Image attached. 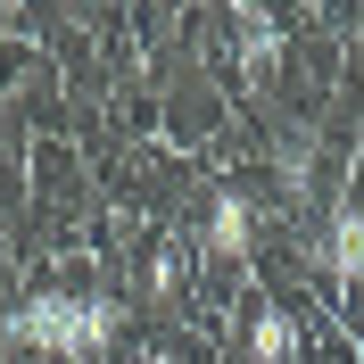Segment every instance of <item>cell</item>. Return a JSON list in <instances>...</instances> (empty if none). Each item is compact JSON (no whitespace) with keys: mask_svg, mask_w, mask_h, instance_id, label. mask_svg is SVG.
<instances>
[{"mask_svg":"<svg viewBox=\"0 0 364 364\" xmlns=\"http://www.w3.org/2000/svg\"><path fill=\"white\" fill-rule=\"evenodd\" d=\"M0 331L17 348H33V356H100L124 331V306L116 298H83V290H33L25 306H9Z\"/></svg>","mask_w":364,"mask_h":364,"instance_id":"obj_1","label":"cell"},{"mask_svg":"<svg viewBox=\"0 0 364 364\" xmlns=\"http://www.w3.org/2000/svg\"><path fill=\"white\" fill-rule=\"evenodd\" d=\"M199 249L215 257V265H240V257L257 249V207L240 199V191H215V199H207V224H199Z\"/></svg>","mask_w":364,"mask_h":364,"instance_id":"obj_2","label":"cell"},{"mask_svg":"<svg viewBox=\"0 0 364 364\" xmlns=\"http://www.w3.org/2000/svg\"><path fill=\"white\" fill-rule=\"evenodd\" d=\"M323 265L340 290H364V207H331V224H323Z\"/></svg>","mask_w":364,"mask_h":364,"instance_id":"obj_3","label":"cell"},{"mask_svg":"<svg viewBox=\"0 0 364 364\" xmlns=\"http://www.w3.org/2000/svg\"><path fill=\"white\" fill-rule=\"evenodd\" d=\"M240 67H249V83H265L282 67V25L257 17V9H240Z\"/></svg>","mask_w":364,"mask_h":364,"instance_id":"obj_4","label":"cell"},{"mask_svg":"<svg viewBox=\"0 0 364 364\" xmlns=\"http://www.w3.org/2000/svg\"><path fill=\"white\" fill-rule=\"evenodd\" d=\"M249 356L257 364H298V323L282 315V306H265V315L249 323Z\"/></svg>","mask_w":364,"mask_h":364,"instance_id":"obj_5","label":"cell"},{"mask_svg":"<svg viewBox=\"0 0 364 364\" xmlns=\"http://www.w3.org/2000/svg\"><path fill=\"white\" fill-rule=\"evenodd\" d=\"M149 364H182V356H149Z\"/></svg>","mask_w":364,"mask_h":364,"instance_id":"obj_6","label":"cell"}]
</instances>
